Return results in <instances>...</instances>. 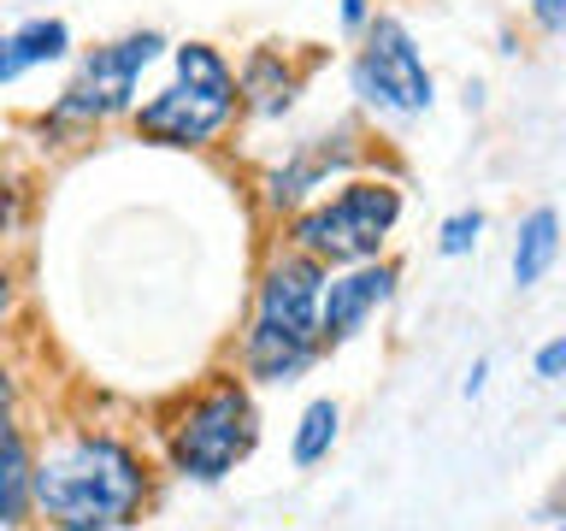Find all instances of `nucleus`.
Masks as SVG:
<instances>
[{
	"label": "nucleus",
	"mask_w": 566,
	"mask_h": 531,
	"mask_svg": "<svg viewBox=\"0 0 566 531\" xmlns=\"http://www.w3.org/2000/svg\"><path fill=\"white\" fill-rule=\"evenodd\" d=\"M484 378H490V361H472L467 384H460V396H467V402H478V396H484Z\"/></svg>",
	"instance_id": "412c9836"
},
{
	"label": "nucleus",
	"mask_w": 566,
	"mask_h": 531,
	"mask_svg": "<svg viewBox=\"0 0 566 531\" xmlns=\"http://www.w3.org/2000/svg\"><path fill=\"white\" fill-rule=\"evenodd\" d=\"M24 53H18V42H12V35H0V88H7V83H18V77H24Z\"/></svg>",
	"instance_id": "6ab92c4d"
},
{
	"label": "nucleus",
	"mask_w": 566,
	"mask_h": 531,
	"mask_svg": "<svg viewBox=\"0 0 566 531\" xmlns=\"http://www.w3.org/2000/svg\"><path fill=\"white\" fill-rule=\"evenodd\" d=\"M159 53H166V35L159 30H130V35H118V42L95 48L77 65V77L65 83V95L48 106L42 124H53V131H60V124L88 131V124H101V118L130 113L136 106V77L159 60Z\"/></svg>",
	"instance_id": "39448f33"
},
{
	"label": "nucleus",
	"mask_w": 566,
	"mask_h": 531,
	"mask_svg": "<svg viewBox=\"0 0 566 531\" xmlns=\"http://www.w3.org/2000/svg\"><path fill=\"white\" fill-rule=\"evenodd\" d=\"M18 53H24V65H60L71 53V24L65 18H30V24L12 30Z\"/></svg>",
	"instance_id": "2eb2a0df"
},
{
	"label": "nucleus",
	"mask_w": 566,
	"mask_h": 531,
	"mask_svg": "<svg viewBox=\"0 0 566 531\" xmlns=\"http://www.w3.org/2000/svg\"><path fill=\"white\" fill-rule=\"evenodd\" d=\"M401 272L389 260H360V266H343L336 278H325V301H318V343L325 348H343L354 343L371 313L389 308V295H396Z\"/></svg>",
	"instance_id": "6e6552de"
},
{
	"label": "nucleus",
	"mask_w": 566,
	"mask_h": 531,
	"mask_svg": "<svg viewBox=\"0 0 566 531\" xmlns=\"http://www.w3.org/2000/svg\"><path fill=\"white\" fill-rule=\"evenodd\" d=\"M396 219H401V184L396 177H348L331 201L295 212L290 248L313 254L318 266H360V260L384 254Z\"/></svg>",
	"instance_id": "7ed1b4c3"
},
{
	"label": "nucleus",
	"mask_w": 566,
	"mask_h": 531,
	"mask_svg": "<svg viewBox=\"0 0 566 531\" xmlns=\"http://www.w3.org/2000/svg\"><path fill=\"white\" fill-rule=\"evenodd\" d=\"M295 88H301V77L290 71V53L283 48H254L242 60V71H237V101L248 106V113H260V118L290 113Z\"/></svg>",
	"instance_id": "9b49d317"
},
{
	"label": "nucleus",
	"mask_w": 566,
	"mask_h": 531,
	"mask_svg": "<svg viewBox=\"0 0 566 531\" xmlns=\"http://www.w3.org/2000/svg\"><path fill=\"white\" fill-rule=\"evenodd\" d=\"M12 407H18V378L0 366V419H12Z\"/></svg>",
	"instance_id": "5701e85b"
},
{
	"label": "nucleus",
	"mask_w": 566,
	"mask_h": 531,
	"mask_svg": "<svg viewBox=\"0 0 566 531\" xmlns=\"http://www.w3.org/2000/svg\"><path fill=\"white\" fill-rule=\"evenodd\" d=\"M12 295H18V283H12V272L0 266V325L12 319Z\"/></svg>",
	"instance_id": "b1692460"
},
{
	"label": "nucleus",
	"mask_w": 566,
	"mask_h": 531,
	"mask_svg": "<svg viewBox=\"0 0 566 531\" xmlns=\"http://www.w3.org/2000/svg\"><path fill=\"white\" fill-rule=\"evenodd\" d=\"M237 95H224V88H201V83H166L154 101L130 106L136 118V136L159 142V148H207L219 131H230V118H237Z\"/></svg>",
	"instance_id": "423d86ee"
},
{
	"label": "nucleus",
	"mask_w": 566,
	"mask_h": 531,
	"mask_svg": "<svg viewBox=\"0 0 566 531\" xmlns=\"http://www.w3.org/2000/svg\"><path fill=\"white\" fill-rule=\"evenodd\" d=\"M12 219H18V189L7 184V177H0V237L12 230Z\"/></svg>",
	"instance_id": "aec40b11"
},
{
	"label": "nucleus",
	"mask_w": 566,
	"mask_h": 531,
	"mask_svg": "<svg viewBox=\"0 0 566 531\" xmlns=\"http://www.w3.org/2000/svg\"><path fill=\"white\" fill-rule=\"evenodd\" d=\"M531 24L548 30V35L566 30V0H531Z\"/></svg>",
	"instance_id": "a211bd4d"
},
{
	"label": "nucleus",
	"mask_w": 566,
	"mask_h": 531,
	"mask_svg": "<svg viewBox=\"0 0 566 531\" xmlns=\"http://www.w3.org/2000/svg\"><path fill=\"white\" fill-rule=\"evenodd\" d=\"M35 490V449L18 419H0V531H18L30 520Z\"/></svg>",
	"instance_id": "f8f14e48"
},
{
	"label": "nucleus",
	"mask_w": 566,
	"mask_h": 531,
	"mask_svg": "<svg viewBox=\"0 0 566 531\" xmlns=\"http://www.w3.org/2000/svg\"><path fill=\"white\" fill-rule=\"evenodd\" d=\"M348 83L366 106H378L389 118H419V113H431V101H437L431 65H424L413 30H407L396 12L366 18V42L348 60Z\"/></svg>",
	"instance_id": "20e7f679"
},
{
	"label": "nucleus",
	"mask_w": 566,
	"mask_h": 531,
	"mask_svg": "<svg viewBox=\"0 0 566 531\" xmlns=\"http://www.w3.org/2000/svg\"><path fill=\"white\" fill-rule=\"evenodd\" d=\"M325 266L313 254H301V248H283V254L265 260L260 272V290H254V319L265 325L290 331V336H307L318 343V301H325ZM325 348V343H318Z\"/></svg>",
	"instance_id": "0eeeda50"
},
{
	"label": "nucleus",
	"mask_w": 566,
	"mask_h": 531,
	"mask_svg": "<svg viewBox=\"0 0 566 531\" xmlns=\"http://www.w3.org/2000/svg\"><path fill=\"white\" fill-rule=\"evenodd\" d=\"M260 414L242 378H212L201 396L184 402V414L166 425V460L189 485H219L254 455Z\"/></svg>",
	"instance_id": "f03ea898"
},
{
	"label": "nucleus",
	"mask_w": 566,
	"mask_h": 531,
	"mask_svg": "<svg viewBox=\"0 0 566 531\" xmlns=\"http://www.w3.org/2000/svg\"><path fill=\"white\" fill-rule=\"evenodd\" d=\"M478 237H484V212H478V207H460V212H449V219H442V230H437V254H442V260H460V254H472V248H478Z\"/></svg>",
	"instance_id": "dca6fc26"
},
{
	"label": "nucleus",
	"mask_w": 566,
	"mask_h": 531,
	"mask_svg": "<svg viewBox=\"0 0 566 531\" xmlns=\"http://www.w3.org/2000/svg\"><path fill=\"white\" fill-rule=\"evenodd\" d=\"M537 378L543 384H560L566 378V336H548V343L537 348Z\"/></svg>",
	"instance_id": "f3484780"
},
{
	"label": "nucleus",
	"mask_w": 566,
	"mask_h": 531,
	"mask_svg": "<svg viewBox=\"0 0 566 531\" xmlns=\"http://www.w3.org/2000/svg\"><path fill=\"white\" fill-rule=\"evenodd\" d=\"M371 18V0H343V30H366Z\"/></svg>",
	"instance_id": "4be33fe9"
},
{
	"label": "nucleus",
	"mask_w": 566,
	"mask_h": 531,
	"mask_svg": "<svg viewBox=\"0 0 566 531\" xmlns=\"http://www.w3.org/2000/svg\"><path fill=\"white\" fill-rule=\"evenodd\" d=\"M154 496L148 460L113 431H65L35 455L30 520L48 531H124Z\"/></svg>",
	"instance_id": "f257e3e1"
},
{
	"label": "nucleus",
	"mask_w": 566,
	"mask_h": 531,
	"mask_svg": "<svg viewBox=\"0 0 566 531\" xmlns=\"http://www.w3.org/2000/svg\"><path fill=\"white\" fill-rule=\"evenodd\" d=\"M348 142H354V131L336 136V148H331V136H313L295 159H283V166L265 177V207H272V212H301V207H307V195L325 184L331 171H348L354 166Z\"/></svg>",
	"instance_id": "1a4fd4ad"
},
{
	"label": "nucleus",
	"mask_w": 566,
	"mask_h": 531,
	"mask_svg": "<svg viewBox=\"0 0 566 531\" xmlns=\"http://www.w3.org/2000/svg\"><path fill=\"white\" fill-rule=\"evenodd\" d=\"M336 437H343V407H336L331 396H318L301 407V419H295V442H290V460L301 472L318 467V460H331L336 449Z\"/></svg>",
	"instance_id": "4468645a"
},
{
	"label": "nucleus",
	"mask_w": 566,
	"mask_h": 531,
	"mask_svg": "<svg viewBox=\"0 0 566 531\" xmlns=\"http://www.w3.org/2000/svg\"><path fill=\"white\" fill-rule=\"evenodd\" d=\"M560 260V212L555 207H531L520 230H513V290H537L548 278V266Z\"/></svg>",
	"instance_id": "ddd939ff"
},
{
	"label": "nucleus",
	"mask_w": 566,
	"mask_h": 531,
	"mask_svg": "<svg viewBox=\"0 0 566 531\" xmlns=\"http://www.w3.org/2000/svg\"><path fill=\"white\" fill-rule=\"evenodd\" d=\"M555 531H566V525H555Z\"/></svg>",
	"instance_id": "393cba45"
},
{
	"label": "nucleus",
	"mask_w": 566,
	"mask_h": 531,
	"mask_svg": "<svg viewBox=\"0 0 566 531\" xmlns=\"http://www.w3.org/2000/svg\"><path fill=\"white\" fill-rule=\"evenodd\" d=\"M318 354L325 348L307 343V336H290V331L265 325V319H248L237 361H242V378H254V384H295L318 366Z\"/></svg>",
	"instance_id": "9d476101"
},
{
	"label": "nucleus",
	"mask_w": 566,
	"mask_h": 531,
	"mask_svg": "<svg viewBox=\"0 0 566 531\" xmlns=\"http://www.w3.org/2000/svg\"><path fill=\"white\" fill-rule=\"evenodd\" d=\"M560 425H566V419H560Z\"/></svg>",
	"instance_id": "a878e982"
},
{
	"label": "nucleus",
	"mask_w": 566,
	"mask_h": 531,
	"mask_svg": "<svg viewBox=\"0 0 566 531\" xmlns=\"http://www.w3.org/2000/svg\"><path fill=\"white\" fill-rule=\"evenodd\" d=\"M42 531H48V525H42Z\"/></svg>",
	"instance_id": "bb28decb"
}]
</instances>
